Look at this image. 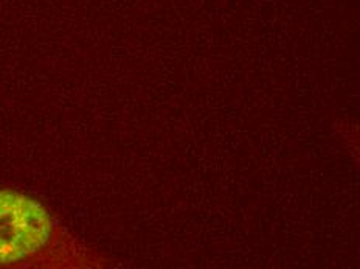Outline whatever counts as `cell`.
Listing matches in <instances>:
<instances>
[{
	"instance_id": "2",
	"label": "cell",
	"mask_w": 360,
	"mask_h": 269,
	"mask_svg": "<svg viewBox=\"0 0 360 269\" xmlns=\"http://www.w3.org/2000/svg\"><path fill=\"white\" fill-rule=\"evenodd\" d=\"M335 131L339 134L345 149L360 170V126L349 120H340L335 123Z\"/></svg>"
},
{
	"instance_id": "1",
	"label": "cell",
	"mask_w": 360,
	"mask_h": 269,
	"mask_svg": "<svg viewBox=\"0 0 360 269\" xmlns=\"http://www.w3.org/2000/svg\"><path fill=\"white\" fill-rule=\"evenodd\" d=\"M94 261L37 201L0 190V266H86Z\"/></svg>"
}]
</instances>
